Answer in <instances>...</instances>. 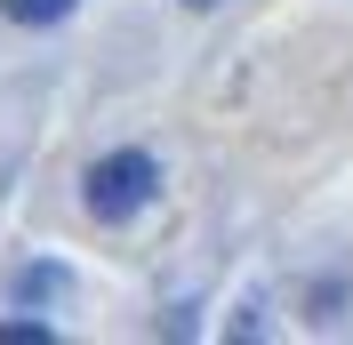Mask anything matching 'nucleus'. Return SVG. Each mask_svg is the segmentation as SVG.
Masks as SVG:
<instances>
[{
  "mask_svg": "<svg viewBox=\"0 0 353 345\" xmlns=\"http://www.w3.org/2000/svg\"><path fill=\"white\" fill-rule=\"evenodd\" d=\"M161 193V169H153V152H105L97 169H88V185H81V201H88V217H105V225H129L145 201Z\"/></svg>",
  "mask_w": 353,
  "mask_h": 345,
  "instance_id": "1",
  "label": "nucleus"
},
{
  "mask_svg": "<svg viewBox=\"0 0 353 345\" xmlns=\"http://www.w3.org/2000/svg\"><path fill=\"white\" fill-rule=\"evenodd\" d=\"M81 0H0V17L8 24H57V17H72Z\"/></svg>",
  "mask_w": 353,
  "mask_h": 345,
  "instance_id": "2",
  "label": "nucleus"
},
{
  "mask_svg": "<svg viewBox=\"0 0 353 345\" xmlns=\"http://www.w3.org/2000/svg\"><path fill=\"white\" fill-rule=\"evenodd\" d=\"M17 297H24V305L65 297V265H24V273H17Z\"/></svg>",
  "mask_w": 353,
  "mask_h": 345,
  "instance_id": "3",
  "label": "nucleus"
},
{
  "mask_svg": "<svg viewBox=\"0 0 353 345\" xmlns=\"http://www.w3.org/2000/svg\"><path fill=\"white\" fill-rule=\"evenodd\" d=\"M0 345H57L48 322H0Z\"/></svg>",
  "mask_w": 353,
  "mask_h": 345,
  "instance_id": "4",
  "label": "nucleus"
},
{
  "mask_svg": "<svg viewBox=\"0 0 353 345\" xmlns=\"http://www.w3.org/2000/svg\"><path fill=\"white\" fill-rule=\"evenodd\" d=\"M193 8H217V0H193Z\"/></svg>",
  "mask_w": 353,
  "mask_h": 345,
  "instance_id": "5",
  "label": "nucleus"
}]
</instances>
